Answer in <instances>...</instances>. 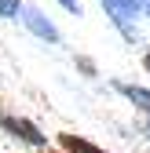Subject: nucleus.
<instances>
[{
    "label": "nucleus",
    "instance_id": "nucleus-3",
    "mask_svg": "<svg viewBox=\"0 0 150 153\" xmlns=\"http://www.w3.org/2000/svg\"><path fill=\"white\" fill-rule=\"evenodd\" d=\"M22 22H26V29L37 36V40H44V44H59V40H62L59 29H55V22L44 18L40 7H22Z\"/></svg>",
    "mask_w": 150,
    "mask_h": 153
},
{
    "label": "nucleus",
    "instance_id": "nucleus-7",
    "mask_svg": "<svg viewBox=\"0 0 150 153\" xmlns=\"http://www.w3.org/2000/svg\"><path fill=\"white\" fill-rule=\"evenodd\" d=\"M59 4H62L70 15H81V4H77V0H59Z\"/></svg>",
    "mask_w": 150,
    "mask_h": 153
},
{
    "label": "nucleus",
    "instance_id": "nucleus-8",
    "mask_svg": "<svg viewBox=\"0 0 150 153\" xmlns=\"http://www.w3.org/2000/svg\"><path fill=\"white\" fill-rule=\"evenodd\" d=\"M77 66H81V69H84V73H88V76H95V66H92V62H88V59H77Z\"/></svg>",
    "mask_w": 150,
    "mask_h": 153
},
{
    "label": "nucleus",
    "instance_id": "nucleus-9",
    "mask_svg": "<svg viewBox=\"0 0 150 153\" xmlns=\"http://www.w3.org/2000/svg\"><path fill=\"white\" fill-rule=\"evenodd\" d=\"M139 11H143V15L150 18V0H139Z\"/></svg>",
    "mask_w": 150,
    "mask_h": 153
},
{
    "label": "nucleus",
    "instance_id": "nucleus-6",
    "mask_svg": "<svg viewBox=\"0 0 150 153\" xmlns=\"http://www.w3.org/2000/svg\"><path fill=\"white\" fill-rule=\"evenodd\" d=\"M15 15H22V4L18 0H0V18H15Z\"/></svg>",
    "mask_w": 150,
    "mask_h": 153
},
{
    "label": "nucleus",
    "instance_id": "nucleus-5",
    "mask_svg": "<svg viewBox=\"0 0 150 153\" xmlns=\"http://www.w3.org/2000/svg\"><path fill=\"white\" fill-rule=\"evenodd\" d=\"M114 91H117V95H124V99H128V102H132V106H136V109L143 113V117L150 120V91H146V88H139V84H124V80H117V84H114Z\"/></svg>",
    "mask_w": 150,
    "mask_h": 153
},
{
    "label": "nucleus",
    "instance_id": "nucleus-10",
    "mask_svg": "<svg viewBox=\"0 0 150 153\" xmlns=\"http://www.w3.org/2000/svg\"><path fill=\"white\" fill-rule=\"evenodd\" d=\"M143 69H146V73H150V51H146V55H143Z\"/></svg>",
    "mask_w": 150,
    "mask_h": 153
},
{
    "label": "nucleus",
    "instance_id": "nucleus-1",
    "mask_svg": "<svg viewBox=\"0 0 150 153\" xmlns=\"http://www.w3.org/2000/svg\"><path fill=\"white\" fill-rule=\"evenodd\" d=\"M0 131H4L8 139L22 142L29 149H48V135L40 128H37L29 117H15V113H0Z\"/></svg>",
    "mask_w": 150,
    "mask_h": 153
},
{
    "label": "nucleus",
    "instance_id": "nucleus-11",
    "mask_svg": "<svg viewBox=\"0 0 150 153\" xmlns=\"http://www.w3.org/2000/svg\"><path fill=\"white\" fill-rule=\"evenodd\" d=\"M37 153H66V149H37Z\"/></svg>",
    "mask_w": 150,
    "mask_h": 153
},
{
    "label": "nucleus",
    "instance_id": "nucleus-2",
    "mask_svg": "<svg viewBox=\"0 0 150 153\" xmlns=\"http://www.w3.org/2000/svg\"><path fill=\"white\" fill-rule=\"evenodd\" d=\"M99 4L106 7V15L114 18V26L128 36V40H136L132 22H136V15H143V11H139V0H99Z\"/></svg>",
    "mask_w": 150,
    "mask_h": 153
},
{
    "label": "nucleus",
    "instance_id": "nucleus-4",
    "mask_svg": "<svg viewBox=\"0 0 150 153\" xmlns=\"http://www.w3.org/2000/svg\"><path fill=\"white\" fill-rule=\"evenodd\" d=\"M55 142H59V149H66V153H110V149L95 146L92 139L77 135V131H59V135H55Z\"/></svg>",
    "mask_w": 150,
    "mask_h": 153
}]
</instances>
